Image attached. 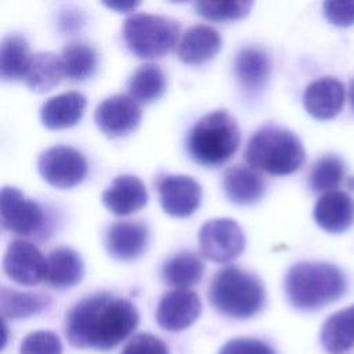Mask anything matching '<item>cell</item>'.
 <instances>
[{
    "label": "cell",
    "instance_id": "23",
    "mask_svg": "<svg viewBox=\"0 0 354 354\" xmlns=\"http://www.w3.org/2000/svg\"><path fill=\"white\" fill-rule=\"evenodd\" d=\"M321 344L330 354H342L354 347V306L329 315L319 333Z\"/></svg>",
    "mask_w": 354,
    "mask_h": 354
},
{
    "label": "cell",
    "instance_id": "31",
    "mask_svg": "<svg viewBox=\"0 0 354 354\" xmlns=\"http://www.w3.org/2000/svg\"><path fill=\"white\" fill-rule=\"evenodd\" d=\"M196 12L210 21H234L246 17L253 1H196Z\"/></svg>",
    "mask_w": 354,
    "mask_h": 354
},
{
    "label": "cell",
    "instance_id": "1",
    "mask_svg": "<svg viewBox=\"0 0 354 354\" xmlns=\"http://www.w3.org/2000/svg\"><path fill=\"white\" fill-rule=\"evenodd\" d=\"M138 321V311L130 300L98 292L83 297L68 311L65 335L77 348L108 351L129 337Z\"/></svg>",
    "mask_w": 354,
    "mask_h": 354
},
{
    "label": "cell",
    "instance_id": "6",
    "mask_svg": "<svg viewBox=\"0 0 354 354\" xmlns=\"http://www.w3.org/2000/svg\"><path fill=\"white\" fill-rule=\"evenodd\" d=\"M178 36V22L165 15L137 12L127 17L123 24V39L127 48L144 59L169 53L177 44Z\"/></svg>",
    "mask_w": 354,
    "mask_h": 354
},
{
    "label": "cell",
    "instance_id": "37",
    "mask_svg": "<svg viewBox=\"0 0 354 354\" xmlns=\"http://www.w3.org/2000/svg\"><path fill=\"white\" fill-rule=\"evenodd\" d=\"M106 7L118 11V12H129V11H133L140 3L136 1V3H131V1H116V3H104Z\"/></svg>",
    "mask_w": 354,
    "mask_h": 354
},
{
    "label": "cell",
    "instance_id": "5",
    "mask_svg": "<svg viewBox=\"0 0 354 354\" xmlns=\"http://www.w3.org/2000/svg\"><path fill=\"white\" fill-rule=\"evenodd\" d=\"M245 159L256 170L286 176L300 169L306 152L293 131L279 126H264L248 141Z\"/></svg>",
    "mask_w": 354,
    "mask_h": 354
},
{
    "label": "cell",
    "instance_id": "30",
    "mask_svg": "<svg viewBox=\"0 0 354 354\" xmlns=\"http://www.w3.org/2000/svg\"><path fill=\"white\" fill-rule=\"evenodd\" d=\"M344 162L333 153L321 156L311 167L308 184L315 192H332L342 184L344 178Z\"/></svg>",
    "mask_w": 354,
    "mask_h": 354
},
{
    "label": "cell",
    "instance_id": "11",
    "mask_svg": "<svg viewBox=\"0 0 354 354\" xmlns=\"http://www.w3.org/2000/svg\"><path fill=\"white\" fill-rule=\"evenodd\" d=\"M159 201L165 213L173 217H188L201 205L202 188L185 174H165L156 181Z\"/></svg>",
    "mask_w": 354,
    "mask_h": 354
},
{
    "label": "cell",
    "instance_id": "27",
    "mask_svg": "<svg viewBox=\"0 0 354 354\" xmlns=\"http://www.w3.org/2000/svg\"><path fill=\"white\" fill-rule=\"evenodd\" d=\"M51 304V299L46 295L19 292L7 286L0 289V311L3 318L24 319L40 314Z\"/></svg>",
    "mask_w": 354,
    "mask_h": 354
},
{
    "label": "cell",
    "instance_id": "28",
    "mask_svg": "<svg viewBox=\"0 0 354 354\" xmlns=\"http://www.w3.org/2000/svg\"><path fill=\"white\" fill-rule=\"evenodd\" d=\"M129 95L140 104L159 100L166 90V76L159 65L144 64L138 66L127 82Z\"/></svg>",
    "mask_w": 354,
    "mask_h": 354
},
{
    "label": "cell",
    "instance_id": "17",
    "mask_svg": "<svg viewBox=\"0 0 354 354\" xmlns=\"http://www.w3.org/2000/svg\"><path fill=\"white\" fill-rule=\"evenodd\" d=\"M313 216L324 231L344 232L354 224V199L343 191L326 192L315 203Z\"/></svg>",
    "mask_w": 354,
    "mask_h": 354
},
{
    "label": "cell",
    "instance_id": "25",
    "mask_svg": "<svg viewBox=\"0 0 354 354\" xmlns=\"http://www.w3.org/2000/svg\"><path fill=\"white\" fill-rule=\"evenodd\" d=\"M30 57L29 44L24 36L6 35L0 44V77L4 82L24 79Z\"/></svg>",
    "mask_w": 354,
    "mask_h": 354
},
{
    "label": "cell",
    "instance_id": "2",
    "mask_svg": "<svg viewBox=\"0 0 354 354\" xmlns=\"http://www.w3.org/2000/svg\"><path fill=\"white\" fill-rule=\"evenodd\" d=\"M283 286L293 308L315 311L337 301L346 293L347 278L332 263L300 261L288 270Z\"/></svg>",
    "mask_w": 354,
    "mask_h": 354
},
{
    "label": "cell",
    "instance_id": "32",
    "mask_svg": "<svg viewBox=\"0 0 354 354\" xmlns=\"http://www.w3.org/2000/svg\"><path fill=\"white\" fill-rule=\"evenodd\" d=\"M19 354H62V344L55 333L35 330L22 340Z\"/></svg>",
    "mask_w": 354,
    "mask_h": 354
},
{
    "label": "cell",
    "instance_id": "20",
    "mask_svg": "<svg viewBox=\"0 0 354 354\" xmlns=\"http://www.w3.org/2000/svg\"><path fill=\"white\" fill-rule=\"evenodd\" d=\"M221 48L218 32L209 25H194L183 35L177 54L185 64L196 65L213 58Z\"/></svg>",
    "mask_w": 354,
    "mask_h": 354
},
{
    "label": "cell",
    "instance_id": "9",
    "mask_svg": "<svg viewBox=\"0 0 354 354\" xmlns=\"http://www.w3.org/2000/svg\"><path fill=\"white\" fill-rule=\"evenodd\" d=\"M1 225L17 235H33L43 230L46 214L40 203L25 198L15 187L4 185L0 194Z\"/></svg>",
    "mask_w": 354,
    "mask_h": 354
},
{
    "label": "cell",
    "instance_id": "7",
    "mask_svg": "<svg viewBox=\"0 0 354 354\" xmlns=\"http://www.w3.org/2000/svg\"><path fill=\"white\" fill-rule=\"evenodd\" d=\"M84 156L69 145H54L43 151L37 159V170L43 180L55 188H72L87 176Z\"/></svg>",
    "mask_w": 354,
    "mask_h": 354
},
{
    "label": "cell",
    "instance_id": "22",
    "mask_svg": "<svg viewBox=\"0 0 354 354\" xmlns=\"http://www.w3.org/2000/svg\"><path fill=\"white\" fill-rule=\"evenodd\" d=\"M225 196L236 205H253L261 199L266 191L263 178L249 167L232 166L223 176Z\"/></svg>",
    "mask_w": 354,
    "mask_h": 354
},
{
    "label": "cell",
    "instance_id": "38",
    "mask_svg": "<svg viewBox=\"0 0 354 354\" xmlns=\"http://www.w3.org/2000/svg\"><path fill=\"white\" fill-rule=\"evenodd\" d=\"M350 101H351V105H353V109H354V80L350 84Z\"/></svg>",
    "mask_w": 354,
    "mask_h": 354
},
{
    "label": "cell",
    "instance_id": "24",
    "mask_svg": "<svg viewBox=\"0 0 354 354\" xmlns=\"http://www.w3.org/2000/svg\"><path fill=\"white\" fill-rule=\"evenodd\" d=\"M64 76L61 55L50 51L35 53L30 57L25 83L35 93H46L53 90Z\"/></svg>",
    "mask_w": 354,
    "mask_h": 354
},
{
    "label": "cell",
    "instance_id": "34",
    "mask_svg": "<svg viewBox=\"0 0 354 354\" xmlns=\"http://www.w3.org/2000/svg\"><path fill=\"white\" fill-rule=\"evenodd\" d=\"M322 8L325 18L330 24L343 28L354 25V0L325 1Z\"/></svg>",
    "mask_w": 354,
    "mask_h": 354
},
{
    "label": "cell",
    "instance_id": "21",
    "mask_svg": "<svg viewBox=\"0 0 354 354\" xmlns=\"http://www.w3.org/2000/svg\"><path fill=\"white\" fill-rule=\"evenodd\" d=\"M84 277V263L80 254L68 246H59L47 257L46 282L55 289H68Z\"/></svg>",
    "mask_w": 354,
    "mask_h": 354
},
{
    "label": "cell",
    "instance_id": "33",
    "mask_svg": "<svg viewBox=\"0 0 354 354\" xmlns=\"http://www.w3.org/2000/svg\"><path fill=\"white\" fill-rule=\"evenodd\" d=\"M120 354H169V348L159 337L140 333L129 340Z\"/></svg>",
    "mask_w": 354,
    "mask_h": 354
},
{
    "label": "cell",
    "instance_id": "18",
    "mask_svg": "<svg viewBox=\"0 0 354 354\" xmlns=\"http://www.w3.org/2000/svg\"><path fill=\"white\" fill-rule=\"evenodd\" d=\"M234 75L246 91L261 90L271 73V58L268 53L257 46L242 47L234 58Z\"/></svg>",
    "mask_w": 354,
    "mask_h": 354
},
{
    "label": "cell",
    "instance_id": "19",
    "mask_svg": "<svg viewBox=\"0 0 354 354\" xmlns=\"http://www.w3.org/2000/svg\"><path fill=\"white\" fill-rule=\"evenodd\" d=\"M86 97L79 91H66L48 98L40 111V119L44 127L50 130H62L75 126L83 116Z\"/></svg>",
    "mask_w": 354,
    "mask_h": 354
},
{
    "label": "cell",
    "instance_id": "16",
    "mask_svg": "<svg viewBox=\"0 0 354 354\" xmlns=\"http://www.w3.org/2000/svg\"><path fill=\"white\" fill-rule=\"evenodd\" d=\"M346 91L342 82L335 77H321L306 87L303 104L313 118L326 120L340 112Z\"/></svg>",
    "mask_w": 354,
    "mask_h": 354
},
{
    "label": "cell",
    "instance_id": "12",
    "mask_svg": "<svg viewBox=\"0 0 354 354\" xmlns=\"http://www.w3.org/2000/svg\"><path fill=\"white\" fill-rule=\"evenodd\" d=\"M95 124L109 138L131 133L141 120L138 104L124 94H115L98 104L94 112Z\"/></svg>",
    "mask_w": 354,
    "mask_h": 354
},
{
    "label": "cell",
    "instance_id": "4",
    "mask_svg": "<svg viewBox=\"0 0 354 354\" xmlns=\"http://www.w3.org/2000/svg\"><path fill=\"white\" fill-rule=\"evenodd\" d=\"M209 300L218 313L236 319H248L263 310L266 289L254 274L228 266L213 277Z\"/></svg>",
    "mask_w": 354,
    "mask_h": 354
},
{
    "label": "cell",
    "instance_id": "10",
    "mask_svg": "<svg viewBox=\"0 0 354 354\" xmlns=\"http://www.w3.org/2000/svg\"><path fill=\"white\" fill-rule=\"evenodd\" d=\"M3 268L14 282L32 286L46 281L47 259L32 242L15 239L7 246Z\"/></svg>",
    "mask_w": 354,
    "mask_h": 354
},
{
    "label": "cell",
    "instance_id": "13",
    "mask_svg": "<svg viewBox=\"0 0 354 354\" xmlns=\"http://www.w3.org/2000/svg\"><path fill=\"white\" fill-rule=\"evenodd\" d=\"M201 310V299L194 290L173 289L162 296L156 308V321L169 332H180L198 319Z\"/></svg>",
    "mask_w": 354,
    "mask_h": 354
},
{
    "label": "cell",
    "instance_id": "35",
    "mask_svg": "<svg viewBox=\"0 0 354 354\" xmlns=\"http://www.w3.org/2000/svg\"><path fill=\"white\" fill-rule=\"evenodd\" d=\"M218 354H275L274 348L259 339L238 337L228 340Z\"/></svg>",
    "mask_w": 354,
    "mask_h": 354
},
{
    "label": "cell",
    "instance_id": "36",
    "mask_svg": "<svg viewBox=\"0 0 354 354\" xmlns=\"http://www.w3.org/2000/svg\"><path fill=\"white\" fill-rule=\"evenodd\" d=\"M83 24V18L80 17V14L77 12V10H69L66 8V11H64L61 14L59 18V25L62 26L64 30L66 32H72L80 28V25Z\"/></svg>",
    "mask_w": 354,
    "mask_h": 354
},
{
    "label": "cell",
    "instance_id": "14",
    "mask_svg": "<svg viewBox=\"0 0 354 354\" xmlns=\"http://www.w3.org/2000/svg\"><path fill=\"white\" fill-rule=\"evenodd\" d=\"M149 230L141 221H116L105 234V248L111 257L119 261H133L148 248Z\"/></svg>",
    "mask_w": 354,
    "mask_h": 354
},
{
    "label": "cell",
    "instance_id": "26",
    "mask_svg": "<svg viewBox=\"0 0 354 354\" xmlns=\"http://www.w3.org/2000/svg\"><path fill=\"white\" fill-rule=\"evenodd\" d=\"M203 271L205 264L198 254L181 252L166 260L162 267V278L176 289H188L201 281Z\"/></svg>",
    "mask_w": 354,
    "mask_h": 354
},
{
    "label": "cell",
    "instance_id": "3",
    "mask_svg": "<svg viewBox=\"0 0 354 354\" xmlns=\"http://www.w3.org/2000/svg\"><path fill=\"white\" fill-rule=\"evenodd\" d=\"M239 142L241 133L235 118L221 109L196 120L187 136V151L196 163L217 167L232 158Z\"/></svg>",
    "mask_w": 354,
    "mask_h": 354
},
{
    "label": "cell",
    "instance_id": "8",
    "mask_svg": "<svg viewBox=\"0 0 354 354\" xmlns=\"http://www.w3.org/2000/svg\"><path fill=\"white\" fill-rule=\"evenodd\" d=\"M202 254L216 263H228L245 249V234L239 224L228 217L206 221L198 234Z\"/></svg>",
    "mask_w": 354,
    "mask_h": 354
},
{
    "label": "cell",
    "instance_id": "15",
    "mask_svg": "<svg viewBox=\"0 0 354 354\" xmlns=\"http://www.w3.org/2000/svg\"><path fill=\"white\" fill-rule=\"evenodd\" d=\"M101 199L111 213L116 216H129L147 205L148 192L138 177L122 174L102 192Z\"/></svg>",
    "mask_w": 354,
    "mask_h": 354
},
{
    "label": "cell",
    "instance_id": "29",
    "mask_svg": "<svg viewBox=\"0 0 354 354\" xmlns=\"http://www.w3.org/2000/svg\"><path fill=\"white\" fill-rule=\"evenodd\" d=\"M64 76L71 82H82L95 73L98 55L94 47L83 41H73L62 48Z\"/></svg>",
    "mask_w": 354,
    "mask_h": 354
}]
</instances>
